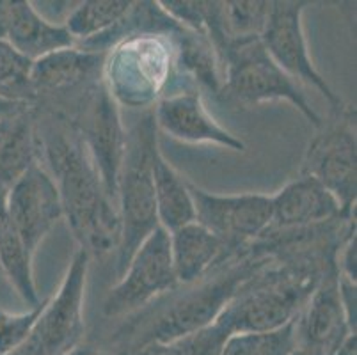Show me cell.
Returning <instances> with one entry per match:
<instances>
[{
    "mask_svg": "<svg viewBox=\"0 0 357 355\" xmlns=\"http://www.w3.org/2000/svg\"><path fill=\"white\" fill-rule=\"evenodd\" d=\"M22 105H25V103H11L6 102V100H0V119L8 116V114L15 112L16 109H20Z\"/></svg>",
    "mask_w": 357,
    "mask_h": 355,
    "instance_id": "obj_34",
    "label": "cell"
},
{
    "mask_svg": "<svg viewBox=\"0 0 357 355\" xmlns=\"http://www.w3.org/2000/svg\"><path fill=\"white\" fill-rule=\"evenodd\" d=\"M171 43L174 48V63L219 96L222 89V66L208 39L181 25L171 36Z\"/></svg>",
    "mask_w": 357,
    "mask_h": 355,
    "instance_id": "obj_22",
    "label": "cell"
},
{
    "mask_svg": "<svg viewBox=\"0 0 357 355\" xmlns=\"http://www.w3.org/2000/svg\"><path fill=\"white\" fill-rule=\"evenodd\" d=\"M32 61L0 39V100L31 105L36 100L31 82Z\"/></svg>",
    "mask_w": 357,
    "mask_h": 355,
    "instance_id": "obj_25",
    "label": "cell"
},
{
    "mask_svg": "<svg viewBox=\"0 0 357 355\" xmlns=\"http://www.w3.org/2000/svg\"><path fill=\"white\" fill-rule=\"evenodd\" d=\"M64 355H109V354L103 350H98V348H95V347H87V345L80 343L79 347L71 348V350L66 352Z\"/></svg>",
    "mask_w": 357,
    "mask_h": 355,
    "instance_id": "obj_32",
    "label": "cell"
},
{
    "mask_svg": "<svg viewBox=\"0 0 357 355\" xmlns=\"http://www.w3.org/2000/svg\"><path fill=\"white\" fill-rule=\"evenodd\" d=\"M322 275L314 263L267 265L243 282L215 322L229 336L284 327L303 312Z\"/></svg>",
    "mask_w": 357,
    "mask_h": 355,
    "instance_id": "obj_3",
    "label": "cell"
},
{
    "mask_svg": "<svg viewBox=\"0 0 357 355\" xmlns=\"http://www.w3.org/2000/svg\"><path fill=\"white\" fill-rule=\"evenodd\" d=\"M196 222L212 231L231 254L261 239L271 226L272 195L213 194L187 180Z\"/></svg>",
    "mask_w": 357,
    "mask_h": 355,
    "instance_id": "obj_9",
    "label": "cell"
},
{
    "mask_svg": "<svg viewBox=\"0 0 357 355\" xmlns=\"http://www.w3.org/2000/svg\"><path fill=\"white\" fill-rule=\"evenodd\" d=\"M38 123L31 105H22L0 119V192L8 194L16 180L38 162Z\"/></svg>",
    "mask_w": 357,
    "mask_h": 355,
    "instance_id": "obj_19",
    "label": "cell"
},
{
    "mask_svg": "<svg viewBox=\"0 0 357 355\" xmlns=\"http://www.w3.org/2000/svg\"><path fill=\"white\" fill-rule=\"evenodd\" d=\"M304 156L301 174H307L326 187L352 219L357 194L356 110L343 109L342 119L320 126Z\"/></svg>",
    "mask_w": 357,
    "mask_h": 355,
    "instance_id": "obj_8",
    "label": "cell"
},
{
    "mask_svg": "<svg viewBox=\"0 0 357 355\" xmlns=\"http://www.w3.org/2000/svg\"><path fill=\"white\" fill-rule=\"evenodd\" d=\"M169 242L178 286L196 285L213 266L231 256L222 240L196 220L169 233Z\"/></svg>",
    "mask_w": 357,
    "mask_h": 355,
    "instance_id": "obj_18",
    "label": "cell"
},
{
    "mask_svg": "<svg viewBox=\"0 0 357 355\" xmlns=\"http://www.w3.org/2000/svg\"><path fill=\"white\" fill-rule=\"evenodd\" d=\"M32 256L9 220L0 233V272L31 308L41 304L32 272Z\"/></svg>",
    "mask_w": 357,
    "mask_h": 355,
    "instance_id": "obj_23",
    "label": "cell"
},
{
    "mask_svg": "<svg viewBox=\"0 0 357 355\" xmlns=\"http://www.w3.org/2000/svg\"><path fill=\"white\" fill-rule=\"evenodd\" d=\"M288 355H327V354L317 347H310V345H297V347H295Z\"/></svg>",
    "mask_w": 357,
    "mask_h": 355,
    "instance_id": "obj_33",
    "label": "cell"
},
{
    "mask_svg": "<svg viewBox=\"0 0 357 355\" xmlns=\"http://www.w3.org/2000/svg\"><path fill=\"white\" fill-rule=\"evenodd\" d=\"M52 178L59 188L63 217L87 254L105 256L119 249L121 217L103 190L89 151L79 132L48 128L43 139Z\"/></svg>",
    "mask_w": 357,
    "mask_h": 355,
    "instance_id": "obj_1",
    "label": "cell"
},
{
    "mask_svg": "<svg viewBox=\"0 0 357 355\" xmlns=\"http://www.w3.org/2000/svg\"><path fill=\"white\" fill-rule=\"evenodd\" d=\"M297 318L275 331L233 334L222 355H288L297 347Z\"/></svg>",
    "mask_w": 357,
    "mask_h": 355,
    "instance_id": "obj_26",
    "label": "cell"
},
{
    "mask_svg": "<svg viewBox=\"0 0 357 355\" xmlns=\"http://www.w3.org/2000/svg\"><path fill=\"white\" fill-rule=\"evenodd\" d=\"M297 318V345H310L333 355L337 345L352 332L347 327L334 266L326 270Z\"/></svg>",
    "mask_w": 357,
    "mask_h": 355,
    "instance_id": "obj_16",
    "label": "cell"
},
{
    "mask_svg": "<svg viewBox=\"0 0 357 355\" xmlns=\"http://www.w3.org/2000/svg\"><path fill=\"white\" fill-rule=\"evenodd\" d=\"M267 266V256H252L233 263L215 278H204L187 292L157 305L144 320L137 318L119 334L130 354L149 343H174L206 327L219 317L243 282Z\"/></svg>",
    "mask_w": 357,
    "mask_h": 355,
    "instance_id": "obj_2",
    "label": "cell"
},
{
    "mask_svg": "<svg viewBox=\"0 0 357 355\" xmlns=\"http://www.w3.org/2000/svg\"><path fill=\"white\" fill-rule=\"evenodd\" d=\"M157 130L181 142L213 144L231 151H245L242 139L219 125L208 114L197 91H181L162 98L153 114Z\"/></svg>",
    "mask_w": 357,
    "mask_h": 355,
    "instance_id": "obj_14",
    "label": "cell"
},
{
    "mask_svg": "<svg viewBox=\"0 0 357 355\" xmlns=\"http://www.w3.org/2000/svg\"><path fill=\"white\" fill-rule=\"evenodd\" d=\"M174 48L164 36H135L112 47L105 61V89L116 103L146 107L153 103L171 75Z\"/></svg>",
    "mask_w": 357,
    "mask_h": 355,
    "instance_id": "obj_6",
    "label": "cell"
},
{
    "mask_svg": "<svg viewBox=\"0 0 357 355\" xmlns=\"http://www.w3.org/2000/svg\"><path fill=\"white\" fill-rule=\"evenodd\" d=\"M6 215L22 242L34 254L38 246L63 219L59 188L50 172L34 164L6 194Z\"/></svg>",
    "mask_w": 357,
    "mask_h": 355,
    "instance_id": "obj_13",
    "label": "cell"
},
{
    "mask_svg": "<svg viewBox=\"0 0 357 355\" xmlns=\"http://www.w3.org/2000/svg\"><path fill=\"white\" fill-rule=\"evenodd\" d=\"M130 8V0H86L77 4L63 25L75 41L84 43L110 31Z\"/></svg>",
    "mask_w": 357,
    "mask_h": 355,
    "instance_id": "obj_24",
    "label": "cell"
},
{
    "mask_svg": "<svg viewBox=\"0 0 357 355\" xmlns=\"http://www.w3.org/2000/svg\"><path fill=\"white\" fill-rule=\"evenodd\" d=\"M6 41L32 63L77 43L63 24L43 18L29 0H9Z\"/></svg>",
    "mask_w": 357,
    "mask_h": 355,
    "instance_id": "obj_17",
    "label": "cell"
},
{
    "mask_svg": "<svg viewBox=\"0 0 357 355\" xmlns=\"http://www.w3.org/2000/svg\"><path fill=\"white\" fill-rule=\"evenodd\" d=\"M340 219L350 220L336 197L314 178L301 174L272 195L271 226L265 233L310 229Z\"/></svg>",
    "mask_w": 357,
    "mask_h": 355,
    "instance_id": "obj_15",
    "label": "cell"
},
{
    "mask_svg": "<svg viewBox=\"0 0 357 355\" xmlns=\"http://www.w3.org/2000/svg\"><path fill=\"white\" fill-rule=\"evenodd\" d=\"M6 222H8V215H6V194L0 192V233L4 229Z\"/></svg>",
    "mask_w": 357,
    "mask_h": 355,
    "instance_id": "obj_35",
    "label": "cell"
},
{
    "mask_svg": "<svg viewBox=\"0 0 357 355\" xmlns=\"http://www.w3.org/2000/svg\"><path fill=\"white\" fill-rule=\"evenodd\" d=\"M130 355H181L174 343H149Z\"/></svg>",
    "mask_w": 357,
    "mask_h": 355,
    "instance_id": "obj_31",
    "label": "cell"
},
{
    "mask_svg": "<svg viewBox=\"0 0 357 355\" xmlns=\"http://www.w3.org/2000/svg\"><path fill=\"white\" fill-rule=\"evenodd\" d=\"M87 93L79 135L95 164L103 190L118 204V181L126 151V130L123 128L118 103L103 84L91 87Z\"/></svg>",
    "mask_w": 357,
    "mask_h": 355,
    "instance_id": "obj_11",
    "label": "cell"
},
{
    "mask_svg": "<svg viewBox=\"0 0 357 355\" xmlns=\"http://www.w3.org/2000/svg\"><path fill=\"white\" fill-rule=\"evenodd\" d=\"M176 286L169 233L158 226L132 254L121 278L110 288L103 302V315L116 318L137 312Z\"/></svg>",
    "mask_w": 357,
    "mask_h": 355,
    "instance_id": "obj_7",
    "label": "cell"
},
{
    "mask_svg": "<svg viewBox=\"0 0 357 355\" xmlns=\"http://www.w3.org/2000/svg\"><path fill=\"white\" fill-rule=\"evenodd\" d=\"M89 258V254L79 247L68 266L59 292L54 299H48L32 332L47 355H64L82 341L84 295Z\"/></svg>",
    "mask_w": 357,
    "mask_h": 355,
    "instance_id": "obj_12",
    "label": "cell"
},
{
    "mask_svg": "<svg viewBox=\"0 0 357 355\" xmlns=\"http://www.w3.org/2000/svg\"><path fill=\"white\" fill-rule=\"evenodd\" d=\"M157 132L153 114H148L126 133V151L118 181V210L121 217L118 279L146 236L160 226L151 180V148L158 142Z\"/></svg>",
    "mask_w": 357,
    "mask_h": 355,
    "instance_id": "obj_4",
    "label": "cell"
},
{
    "mask_svg": "<svg viewBox=\"0 0 357 355\" xmlns=\"http://www.w3.org/2000/svg\"><path fill=\"white\" fill-rule=\"evenodd\" d=\"M103 64V54L84 48H63L32 63L31 82L36 98L41 93H68L96 73Z\"/></svg>",
    "mask_w": 357,
    "mask_h": 355,
    "instance_id": "obj_20",
    "label": "cell"
},
{
    "mask_svg": "<svg viewBox=\"0 0 357 355\" xmlns=\"http://www.w3.org/2000/svg\"><path fill=\"white\" fill-rule=\"evenodd\" d=\"M220 94L245 107L284 100L291 103L313 126L324 125L294 78L272 61L259 38L231 39L222 57Z\"/></svg>",
    "mask_w": 357,
    "mask_h": 355,
    "instance_id": "obj_5",
    "label": "cell"
},
{
    "mask_svg": "<svg viewBox=\"0 0 357 355\" xmlns=\"http://www.w3.org/2000/svg\"><path fill=\"white\" fill-rule=\"evenodd\" d=\"M272 2H249V0H231L222 2L224 27L229 41L240 38H259L267 24Z\"/></svg>",
    "mask_w": 357,
    "mask_h": 355,
    "instance_id": "obj_27",
    "label": "cell"
},
{
    "mask_svg": "<svg viewBox=\"0 0 357 355\" xmlns=\"http://www.w3.org/2000/svg\"><path fill=\"white\" fill-rule=\"evenodd\" d=\"M48 299L25 312H9L0 309V355H8L24 345L34 332Z\"/></svg>",
    "mask_w": 357,
    "mask_h": 355,
    "instance_id": "obj_28",
    "label": "cell"
},
{
    "mask_svg": "<svg viewBox=\"0 0 357 355\" xmlns=\"http://www.w3.org/2000/svg\"><path fill=\"white\" fill-rule=\"evenodd\" d=\"M151 180L157 201L158 224L167 233H173L178 227L196 220L187 180L181 178L176 169L165 160L158 142L151 148Z\"/></svg>",
    "mask_w": 357,
    "mask_h": 355,
    "instance_id": "obj_21",
    "label": "cell"
},
{
    "mask_svg": "<svg viewBox=\"0 0 357 355\" xmlns=\"http://www.w3.org/2000/svg\"><path fill=\"white\" fill-rule=\"evenodd\" d=\"M229 334L219 322H212L206 327L192 332L189 336L174 341L181 355H222L224 345Z\"/></svg>",
    "mask_w": 357,
    "mask_h": 355,
    "instance_id": "obj_29",
    "label": "cell"
},
{
    "mask_svg": "<svg viewBox=\"0 0 357 355\" xmlns=\"http://www.w3.org/2000/svg\"><path fill=\"white\" fill-rule=\"evenodd\" d=\"M307 2H290L279 0L272 2L267 24L263 29L259 41L265 47L272 61L278 64L290 78L314 87L326 98L331 107L342 110L343 100L334 93L326 78L314 68L313 59L307 50L306 34H304L303 15Z\"/></svg>",
    "mask_w": 357,
    "mask_h": 355,
    "instance_id": "obj_10",
    "label": "cell"
},
{
    "mask_svg": "<svg viewBox=\"0 0 357 355\" xmlns=\"http://www.w3.org/2000/svg\"><path fill=\"white\" fill-rule=\"evenodd\" d=\"M356 262H357V247H356V229L349 233V239L343 243L342 254H340V270L337 273L345 275L347 279L356 282L357 272H356Z\"/></svg>",
    "mask_w": 357,
    "mask_h": 355,
    "instance_id": "obj_30",
    "label": "cell"
}]
</instances>
